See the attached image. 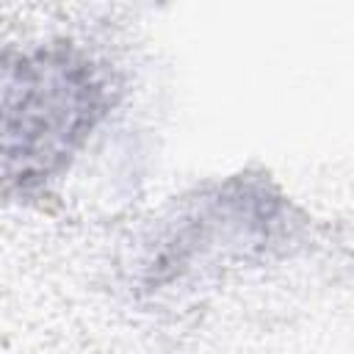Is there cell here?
Segmentation results:
<instances>
[{
	"label": "cell",
	"instance_id": "1",
	"mask_svg": "<svg viewBox=\"0 0 354 354\" xmlns=\"http://www.w3.org/2000/svg\"><path fill=\"white\" fill-rule=\"evenodd\" d=\"M100 113V86L72 55H39L22 66V88H8L6 149L22 160V180L55 169Z\"/></svg>",
	"mask_w": 354,
	"mask_h": 354
}]
</instances>
